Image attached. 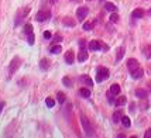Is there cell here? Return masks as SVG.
<instances>
[{"mask_svg":"<svg viewBox=\"0 0 151 138\" xmlns=\"http://www.w3.org/2000/svg\"><path fill=\"white\" fill-rule=\"evenodd\" d=\"M80 123H82V127H83L85 134H86L87 137H95V130H93V127H92L90 121L87 120L85 116H80Z\"/></svg>","mask_w":151,"mask_h":138,"instance_id":"obj_1","label":"cell"},{"mask_svg":"<svg viewBox=\"0 0 151 138\" xmlns=\"http://www.w3.org/2000/svg\"><path fill=\"white\" fill-rule=\"evenodd\" d=\"M109 69L107 68H99L97 69V72H96V82L97 83H102V82H104L107 78H109Z\"/></svg>","mask_w":151,"mask_h":138,"instance_id":"obj_2","label":"cell"},{"mask_svg":"<svg viewBox=\"0 0 151 138\" xmlns=\"http://www.w3.org/2000/svg\"><path fill=\"white\" fill-rule=\"evenodd\" d=\"M20 65H21V59L18 57H14L11 59V62H10V66H8V76H11L13 73L16 72L17 69L20 68Z\"/></svg>","mask_w":151,"mask_h":138,"instance_id":"obj_3","label":"cell"},{"mask_svg":"<svg viewBox=\"0 0 151 138\" xmlns=\"http://www.w3.org/2000/svg\"><path fill=\"white\" fill-rule=\"evenodd\" d=\"M51 17V13L49 11H45V10H41V11H38L37 14H35V20L38 21V23H44V21H47L48 18Z\"/></svg>","mask_w":151,"mask_h":138,"instance_id":"obj_4","label":"cell"},{"mask_svg":"<svg viewBox=\"0 0 151 138\" xmlns=\"http://www.w3.org/2000/svg\"><path fill=\"white\" fill-rule=\"evenodd\" d=\"M127 68H128V71H130V73L133 72V71H135V69H138V68H140L138 61L134 59V58H130V59L127 61Z\"/></svg>","mask_w":151,"mask_h":138,"instance_id":"obj_5","label":"cell"},{"mask_svg":"<svg viewBox=\"0 0 151 138\" xmlns=\"http://www.w3.org/2000/svg\"><path fill=\"white\" fill-rule=\"evenodd\" d=\"M87 13H89L87 7H85V6L79 7V8H78V11H76V17H78V20H79V21L85 20V17L87 16Z\"/></svg>","mask_w":151,"mask_h":138,"instance_id":"obj_6","label":"cell"},{"mask_svg":"<svg viewBox=\"0 0 151 138\" xmlns=\"http://www.w3.org/2000/svg\"><path fill=\"white\" fill-rule=\"evenodd\" d=\"M87 48L90 49V51H99V49L102 48V42H100V41H96V40L90 41V42L87 44Z\"/></svg>","mask_w":151,"mask_h":138,"instance_id":"obj_7","label":"cell"},{"mask_svg":"<svg viewBox=\"0 0 151 138\" xmlns=\"http://www.w3.org/2000/svg\"><path fill=\"white\" fill-rule=\"evenodd\" d=\"M28 10H30V8L25 7V8H24V11H18V13H17V17H16V25H20V23H21V18H23V17L25 16L27 13H28Z\"/></svg>","mask_w":151,"mask_h":138,"instance_id":"obj_8","label":"cell"},{"mask_svg":"<svg viewBox=\"0 0 151 138\" xmlns=\"http://www.w3.org/2000/svg\"><path fill=\"white\" fill-rule=\"evenodd\" d=\"M79 81L82 82V83H85V85H87L89 88H92V86H93V82H92V79H90V78H89L87 75H82V76L79 78Z\"/></svg>","mask_w":151,"mask_h":138,"instance_id":"obj_9","label":"cell"},{"mask_svg":"<svg viewBox=\"0 0 151 138\" xmlns=\"http://www.w3.org/2000/svg\"><path fill=\"white\" fill-rule=\"evenodd\" d=\"M86 59H87V52H86V49H85V48H80L79 55H78V61H79V62H85Z\"/></svg>","mask_w":151,"mask_h":138,"instance_id":"obj_10","label":"cell"},{"mask_svg":"<svg viewBox=\"0 0 151 138\" xmlns=\"http://www.w3.org/2000/svg\"><path fill=\"white\" fill-rule=\"evenodd\" d=\"M143 75H144V71L141 68H138V69H135V71L131 72V78H133V79H140Z\"/></svg>","mask_w":151,"mask_h":138,"instance_id":"obj_11","label":"cell"},{"mask_svg":"<svg viewBox=\"0 0 151 138\" xmlns=\"http://www.w3.org/2000/svg\"><path fill=\"white\" fill-rule=\"evenodd\" d=\"M65 62H66L68 65H72V64H73V52H72V51H68V52L65 54Z\"/></svg>","mask_w":151,"mask_h":138,"instance_id":"obj_12","label":"cell"},{"mask_svg":"<svg viewBox=\"0 0 151 138\" xmlns=\"http://www.w3.org/2000/svg\"><path fill=\"white\" fill-rule=\"evenodd\" d=\"M135 96H137L138 99H143V100H145V99H147V90L137 89V90H135Z\"/></svg>","mask_w":151,"mask_h":138,"instance_id":"obj_13","label":"cell"},{"mask_svg":"<svg viewBox=\"0 0 151 138\" xmlns=\"http://www.w3.org/2000/svg\"><path fill=\"white\" fill-rule=\"evenodd\" d=\"M143 16H144L143 8H135L134 11L131 13V17H133V18H141Z\"/></svg>","mask_w":151,"mask_h":138,"instance_id":"obj_14","label":"cell"},{"mask_svg":"<svg viewBox=\"0 0 151 138\" xmlns=\"http://www.w3.org/2000/svg\"><path fill=\"white\" fill-rule=\"evenodd\" d=\"M109 92H110L113 96H116V95H119L120 93V86L117 85V83H114V85H111L110 86V90H109Z\"/></svg>","mask_w":151,"mask_h":138,"instance_id":"obj_15","label":"cell"},{"mask_svg":"<svg viewBox=\"0 0 151 138\" xmlns=\"http://www.w3.org/2000/svg\"><path fill=\"white\" fill-rule=\"evenodd\" d=\"M121 117H123V111L121 110L114 111V114H113V123H119L121 120Z\"/></svg>","mask_w":151,"mask_h":138,"instance_id":"obj_16","label":"cell"},{"mask_svg":"<svg viewBox=\"0 0 151 138\" xmlns=\"http://www.w3.org/2000/svg\"><path fill=\"white\" fill-rule=\"evenodd\" d=\"M61 51H62V48H61V45H52V47H51V48H49V52H51V54H54V55H56V54H59V52H61Z\"/></svg>","mask_w":151,"mask_h":138,"instance_id":"obj_17","label":"cell"},{"mask_svg":"<svg viewBox=\"0 0 151 138\" xmlns=\"http://www.w3.org/2000/svg\"><path fill=\"white\" fill-rule=\"evenodd\" d=\"M124 57V47H120L119 49H117V55H116V62H119V61H121V58Z\"/></svg>","mask_w":151,"mask_h":138,"instance_id":"obj_18","label":"cell"},{"mask_svg":"<svg viewBox=\"0 0 151 138\" xmlns=\"http://www.w3.org/2000/svg\"><path fill=\"white\" fill-rule=\"evenodd\" d=\"M120 121H121V124H123V127H126V128H128V127L131 125V121H130V118H128V117H126V116H123Z\"/></svg>","mask_w":151,"mask_h":138,"instance_id":"obj_19","label":"cell"},{"mask_svg":"<svg viewBox=\"0 0 151 138\" xmlns=\"http://www.w3.org/2000/svg\"><path fill=\"white\" fill-rule=\"evenodd\" d=\"M104 8H106L107 11H111V13H114V11L117 10L116 4H113V3H106V4H104Z\"/></svg>","mask_w":151,"mask_h":138,"instance_id":"obj_20","label":"cell"},{"mask_svg":"<svg viewBox=\"0 0 151 138\" xmlns=\"http://www.w3.org/2000/svg\"><path fill=\"white\" fill-rule=\"evenodd\" d=\"M126 102H127L126 96H120L117 100H114V104L116 106H123V104H126Z\"/></svg>","mask_w":151,"mask_h":138,"instance_id":"obj_21","label":"cell"},{"mask_svg":"<svg viewBox=\"0 0 151 138\" xmlns=\"http://www.w3.org/2000/svg\"><path fill=\"white\" fill-rule=\"evenodd\" d=\"M40 65H41V69H42V71H47L48 68H49V61H48V59H41Z\"/></svg>","mask_w":151,"mask_h":138,"instance_id":"obj_22","label":"cell"},{"mask_svg":"<svg viewBox=\"0 0 151 138\" xmlns=\"http://www.w3.org/2000/svg\"><path fill=\"white\" fill-rule=\"evenodd\" d=\"M143 54L145 55V58H151V45H145V47H144Z\"/></svg>","mask_w":151,"mask_h":138,"instance_id":"obj_23","label":"cell"},{"mask_svg":"<svg viewBox=\"0 0 151 138\" xmlns=\"http://www.w3.org/2000/svg\"><path fill=\"white\" fill-rule=\"evenodd\" d=\"M65 95L64 93H62V92H58V93H56V100H58V103H61V104H62V103H64L65 102Z\"/></svg>","mask_w":151,"mask_h":138,"instance_id":"obj_24","label":"cell"},{"mask_svg":"<svg viewBox=\"0 0 151 138\" xmlns=\"http://www.w3.org/2000/svg\"><path fill=\"white\" fill-rule=\"evenodd\" d=\"M79 95H80V96H83V97H89V96H90V90L82 88V89L79 90Z\"/></svg>","mask_w":151,"mask_h":138,"instance_id":"obj_25","label":"cell"},{"mask_svg":"<svg viewBox=\"0 0 151 138\" xmlns=\"http://www.w3.org/2000/svg\"><path fill=\"white\" fill-rule=\"evenodd\" d=\"M34 41H35V38H34V33L27 34V42H28L30 45H34Z\"/></svg>","mask_w":151,"mask_h":138,"instance_id":"obj_26","label":"cell"},{"mask_svg":"<svg viewBox=\"0 0 151 138\" xmlns=\"http://www.w3.org/2000/svg\"><path fill=\"white\" fill-rule=\"evenodd\" d=\"M64 25H68V27H73V25H75V21H73L72 18H69V17H68V18H65V20H64Z\"/></svg>","mask_w":151,"mask_h":138,"instance_id":"obj_27","label":"cell"},{"mask_svg":"<svg viewBox=\"0 0 151 138\" xmlns=\"http://www.w3.org/2000/svg\"><path fill=\"white\" fill-rule=\"evenodd\" d=\"M32 33V25L31 24H25L24 25V34L27 35V34H30Z\"/></svg>","mask_w":151,"mask_h":138,"instance_id":"obj_28","label":"cell"},{"mask_svg":"<svg viewBox=\"0 0 151 138\" xmlns=\"http://www.w3.org/2000/svg\"><path fill=\"white\" fill-rule=\"evenodd\" d=\"M93 25H95V23H85V24H83V30H85V31H90V30L93 28Z\"/></svg>","mask_w":151,"mask_h":138,"instance_id":"obj_29","label":"cell"},{"mask_svg":"<svg viewBox=\"0 0 151 138\" xmlns=\"http://www.w3.org/2000/svg\"><path fill=\"white\" fill-rule=\"evenodd\" d=\"M45 103H47V107H49V109H52V107L55 106V102H54V100H52L51 97L45 99Z\"/></svg>","mask_w":151,"mask_h":138,"instance_id":"obj_30","label":"cell"},{"mask_svg":"<svg viewBox=\"0 0 151 138\" xmlns=\"http://www.w3.org/2000/svg\"><path fill=\"white\" fill-rule=\"evenodd\" d=\"M62 83H64L65 86H68V88H71L72 86V81L69 79V78H64V79H62Z\"/></svg>","mask_w":151,"mask_h":138,"instance_id":"obj_31","label":"cell"},{"mask_svg":"<svg viewBox=\"0 0 151 138\" xmlns=\"http://www.w3.org/2000/svg\"><path fill=\"white\" fill-rule=\"evenodd\" d=\"M110 21H111V23H117V21H119V16L116 14V11H114V13L110 16Z\"/></svg>","mask_w":151,"mask_h":138,"instance_id":"obj_32","label":"cell"},{"mask_svg":"<svg viewBox=\"0 0 151 138\" xmlns=\"http://www.w3.org/2000/svg\"><path fill=\"white\" fill-rule=\"evenodd\" d=\"M107 102H109V104H114V99H113V95L110 92L107 93Z\"/></svg>","mask_w":151,"mask_h":138,"instance_id":"obj_33","label":"cell"},{"mask_svg":"<svg viewBox=\"0 0 151 138\" xmlns=\"http://www.w3.org/2000/svg\"><path fill=\"white\" fill-rule=\"evenodd\" d=\"M44 38H45V40H49V38H51V33H49V31H45V33H44Z\"/></svg>","mask_w":151,"mask_h":138,"instance_id":"obj_34","label":"cell"},{"mask_svg":"<svg viewBox=\"0 0 151 138\" xmlns=\"http://www.w3.org/2000/svg\"><path fill=\"white\" fill-rule=\"evenodd\" d=\"M62 40V37H61V35H55V37H54V42H59V41Z\"/></svg>","mask_w":151,"mask_h":138,"instance_id":"obj_35","label":"cell"},{"mask_svg":"<svg viewBox=\"0 0 151 138\" xmlns=\"http://www.w3.org/2000/svg\"><path fill=\"white\" fill-rule=\"evenodd\" d=\"M144 137H145V138H150L151 137V130H147V132L144 134Z\"/></svg>","mask_w":151,"mask_h":138,"instance_id":"obj_36","label":"cell"},{"mask_svg":"<svg viewBox=\"0 0 151 138\" xmlns=\"http://www.w3.org/2000/svg\"><path fill=\"white\" fill-rule=\"evenodd\" d=\"M3 107H4V102H0V113L3 111Z\"/></svg>","mask_w":151,"mask_h":138,"instance_id":"obj_37","label":"cell"},{"mask_svg":"<svg viewBox=\"0 0 151 138\" xmlns=\"http://www.w3.org/2000/svg\"><path fill=\"white\" fill-rule=\"evenodd\" d=\"M130 111H134V104H130Z\"/></svg>","mask_w":151,"mask_h":138,"instance_id":"obj_38","label":"cell"},{"mask_svg":"<svg viewBox=\"0 0 151 138\" xmlns=\"http://www.w3.org/2000/svg\"><path fill=\"white\" fill-rule=\"evenodd\" d=\"M49 3H51V4H55V3H56V0H49Z\"/></svg>","mask_w":151,"mask_h":138,"instance_id":"obj_39","label":"cell"},{"mask_svg":"<svg viewBox=\"0 0 151 138\" xmlns=\"http://www.w3.org/2000/svg\"><path fill=\"white\" fill-rule=\"evenodd\" d=\"M71 1H76V3H78V1H80V0H71Z\"/></svg>","mask_w":151,"mask_h":138,"instance_id":"obj_40","label":"cell"},{"mask_svg":"<svg viewBox=\"0 0 151 138\" xmlns=\"http://www.w3.org/2000/svg\"><path fill=\"white\" fill-rule=\"evenodd\" d=\"M100 1H106V0H100Z\"/></svg>","mask_w":151,"mask_h":138,"instance_id":"obj_41","label":"cell"},{"mask_svg":"<svg viewBox=\"0 0 151 138\" xmlns=\"http://www.w3.org/2000/svg\"><path fill=\"white\" fill-rule=\"evenodd\" d=\"M150 14H151V10H150Z\"/></svg>","mask_w":151,"mask_h":138,"instance_id":"obj_42","label":"cell"}]
</instances>
